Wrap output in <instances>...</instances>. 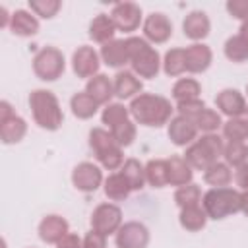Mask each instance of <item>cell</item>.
Returning <instances> with one entry per match:
<instances>
[{
	"label": "cell",
	"instance_id": "cell-1",
	"mask_svg": "<svg viewBox=\"0 0 248 248\" xmlns=\"http://www.w3.org/2000/svg\"><path fill=\"white\" fill-rule=\"evenodd\" d=\"M130 116L147 128H161L163 124L170 122L174 107L169 99L153 93H140L130 101Z\"/></svg>",
	"mask_w": 248,
	"mask_h": 248
},
{
	"label": "cell",
	"instance_id": "cell-2",
	"mask_svg": "<svg viewBox=\"0 0 248 248\" xmlns=\"http://www.w3.org/2000/svg\"><path fill=\"white\" fill-rule=\"evenodd\" d=\"M29 107L33 112V120L39 128L54 132L62 126L64 114L56 95L48 89H35L29 95Z\"/></svg>",
	"mask_w": 248,
	"mask_h": 248
},
{
	"label": "cell",
	"instance_id": "cell-3",
	"mask_svg": "<svg viewBox=\"0 0 248 248\" xmlns=\"http://www.w3.org/2000/svg\"><path fill=\"white\" fill-rule=\"evenodd\" d=\"M126 46H128V58H130L132 70L138 78L151 79L159 74V68L163 62L159 58V52L151 46L149 41L141 37H128Z\"/></svg>",
	"mask_w": 248,
	"mask_h": 248
},
{
	"label": "cell",
	"instance_id": "cell-4",
	"mask_svg": "<svg viewBox=\"0 0 248 248\" xmlns=\"http://www.w3.org/2000/svg\"><path fill=\"white\" fill-rule=\"evenodd\" d=\"M202 207L207 213L209 219H225L229 215H234L242 207V192L234 188H211L202 196Z\"/></svg>",
	"mask_w": 248,
	"mask_h": 248
},
{
	"label": "cell",
	"instance_id": "cell-5",
	"mask_svg": "<svg viewBox=\"0 0 248 248\" xmlns=\"http://www.w3.org/2000/svg\"><path fill=\"white\" fill-rule=\"evenodd\" d=\"M223 147L225 143L217 134H203L200 140L186 147V153L182 157L188 161L192 169L205 170L219 161V157L223 155Z\"/></svg>",
	"mask_w": 248,
	"mask_h": 248
},
{
	"label": "cell",
	"instance_id": "cell-6",
	"mask_svg": "<svg viewBox=\"0 0 248 248\" xmlns=\"http://www.w3.org/2000/svg\"><path fill=\"white\" fill-rule=\"evenodd\" d=\"M89 145L97 157V161L107 169V170H116L124 165V155L122 147L116 143L112 134L105 128H93L89 132Z\"/></svg>",
	"mask_w": 248,
	"mask_h": 248
},
{
	"label": "cell",
	"instance_id": "cell-7",
	"mask_svg": "<svg viewBox=\"0 0 248 248\" xmlns=\"http://www.w3.org/2000/svg\"><path fill=\"white\" fill-rule=\"evenodd\" d=\"M64 54L56 46H43L33 56V72L43 81H54L64 74Z\"/></svg>",
	"mask_w": 248,
	"mask_h": 248
},
{
	"label": "cell",
	"instance_id": "cell-8",
	"mask_svg": "<svg viewBox=\"0 0 248 248\" xmlns=\"http://www.w3.org/2000/svg\"><path fill=\"white\" fill-rule=\"evenodd\" d=\"M122 227V209L114 203H101L91 213V231L101 232L103 236L116 234Z\"/></svg>",
	"mask_w": 248,
	"mask_h": 248
},
{
	"label": "cell",
	"instance_id": "cell-9",
	"mask_svg": "<svg viewBox=\"0 0 248 248\" xmlns=\"http://www.w3.org/2000/svg\"><path fill=\"white\" fill-rule=\"evenodd\" d=\"M72 184L79 192H85V194L95 192L103 184V172H101V169L97 165H93L89 161H83V163L74 167V170H72Z\"/></svg>",
	"mask_w": 248,
	"mask_h": 248
},
{
	"label": "cell",
	"instance_id": "cell-10",
	"mask_svg": "<svg viewBox=\"0 0 248 248\" xmlns=\"http://www.w3.org/2000/svg\"><path fill=\"white\" fill-rule=\"evenodd\" d=\"M149 244V231L140 221H128L116 231L118 248H145Z\"/></svg>",
	"mask_w": 248,
	"mask_h": 248
},
{
	"label": "cell",
	"instance_id": "cell-11",
	"mask_svg": "<svg viewBox=\"0 0 248 248\" xmlns=\"http://www.w3.org/2000/svg\"><path fill=\"white\" fill-rule=\"evenodd\" d=\"M110 19L114 21L118 31L132 33L141 23V8L134 2H118L110 12Z\"/></svg>",
	"mask_w": 248,
	"mask_h": 248
},
{
	"label": "cell",
	"instance_id": "cell-12",
	"mask_svg": "<svg viewBox=\"0 0 248 248\" xmlns=\"http://www.w3.org/2000/svg\"><path fill=\"white\" fill-rule=\"evenodd\" d=\"M101 56L93 46H78V50L72 54V68L78 78H93L99 74Z\"/></svg>",
	"mask_w": 248,
	"mask_h": 248
},
{
	"label": "cell",
	"instance_id": "cell-13",
	"mask_svg": "<svg viewBox=\"0 0 248 248\" xmlns=\"http://www.w3.org/2000/svg\"><path fill=\"white\" fill-rule=\"evenodd\" d=\"M143 35H145V41L153 45H163L172 35V23L165 14L153 12L143 21Z\"/></svg>",
	"mask_w": 248,
	"mask_h": 248
},
{
	"label": "cell",
	"instance_id": "cell-14",
	"mask_svg": "<svg viewBox=\"0 0 248 248\" xmlns=\"http://www.w3.org/2000/svg\"><path fill=\"white\" fill-rule=\"evenodd\" d=\"M170 141L178 147H186L190 143L196 141V136H198V128L194 126L192 120H188L186 116H172L170 122H169V130H167Z\"/></svg>",
	"mask_w": 248,
	"mask_h": 248
},
{
	"label": "cell",
	"instance_id": "cell-15",
	"mask_svg": "<svg viewBox=\"0 0 248 248\" xmlns=\"http://www.w3.org/2000/svg\"><path fill=\"white\" fill-rule=\"evenodd\" d=\"M215 105L217 108L229 116V118H240L242 114H246V99L240 91L236 89H223L217 93L215 97Z\"/></svg>",
	"mask_w": 248,
	"mask_h": 248
},
{
	"label": "cell",
	"instance_id": "cell-16",
	"mask_svg": "<svg viewBox=\"0 0 248 248\" xmlns=\"http://www.w3.org/2000/svg\"><path fill=\"white\" fill-rule=\"evenodd\" d=\"M70 232V225L60 215H46L39 223V236L46 244H58Z\"/></svg>",
	"mask_w": 248,
	"mask_h": 248
},
{
	"label": "cell",
	"instance_id": "cell-17",
	"mask_svg": "<svg viewBox=\"0 0 248 248\" xmlns=\"http://www.w3.org/2000/svg\"><path fill=\"white\" fill-rule=\"evenodd\" d=\"M182 31H184V35H186L188 39H192V41H202V39H205V37L209 35V31H211V21H209V17H207L205 12L194 10V12H190V14L184 17V21H182Z\"/></svg>",
	"mask_w": 248,
	"mask_h": 248
},
{
	"label": "cell",
	"instance_id": "cell-18",
	"mask_svg": "<svg viewBox=\"0 0 248 248\" xmlns=\"http://www.w3.org/2000/svg\"><path fill=\"white\" fill-rule=\"evenodd\" d=\"M213 52L203 43H194L186 48V72L190 74H202L211 66Z\"/></svg>",
	"mask_w": 248,
	"mask_h": 248
},
{
	"label": "cell",
	"instance_id": "cell-19",
	"mask_svg": "<svg viewBox=\"0 0 248 248\" xmlns=\"http://www.w3.org/2000/svg\"><path fill=\"white\" fill-rule=\"evenodd\" d=\"M112 87H114V95H116L118 99H134V97L140 95L143 83H141V79H140L134 72L122 70V72H118V74L114 76Z\"/></svg>",
	"mask_w": 248,
	"mask_h": 248
},
{
	"label": "cell",
	"instance_id": "cell-20",
	"mask_svg": "<svg viewBox=\"0 0 248 248\" xmlns=\"http://www.w3.org/2000/svg\"><path fill=\"white\" fill-rule=\"evenodd\" d=\"M99 56H101V60H103L107 66H110V68H122L124 64L130 62L126 39H114V41L103 45Z\"/></svg>",
	"mask_w": 248,
	"mask_h": 248
},
{
	"label": "cell",
	"instance_id": "cell-21",
	"mask_svg": "<svg viewBox=\"0 0 248 248\" xmlns=\"http://www.w3.org/2000/svg\"><path fill=\"white\" fill-rule=\"evenodd\" d=\"M167 167H169V184L170 186H186L192 184V176H194V169L188 165V161L182 155H172L167 159Z\"/></svg>",
	"mask_w": 248,
	"mask_h": 248
},
{
	"label": "cell",
	"instance_id": "cell-22",
	"mask_svg": "<svg viewBox=\"0 0 248 248\" xmlns=\"http://www.w3.org/2000/svg\"><path fill=\"white\" fill-rule=\"evenodd\" d=\"M114 33H116V25L110 19V16H107V14H99L89 23V39L95 43L107 45V43L114 41Z\"/></svg>",
	"mask_w": 248,
	"mask_h": 248
},
{
	"label": "cell",
	"instance_id": "cell-23",
	"mask_svg": "<svg viewBox=\"0 0 248 248\" xmlns=\"http://www.w3.org/2000/svg\"><path fill=\"white\" fill-rule=\"evenodd\" d=\"M85 93H89L97 101V105H108L110 97L114 95V87H112V81L105 74H97L91 79H87Z\"/></svg>",
	"mask_w": 248,
	"mask_h": 248
},
{
	"label": "cell",
	"instance_id": "cell-24",
	"mask_svg": "<svg viewBox=\"0 0 248 248\" xmlns=\"http://www.w3.org/2000/svg\"><path fill=\"white\" fill-rule=\"evenodd\" d=\"M25 134H27V122L17 114H14L8 120L0 122V140L6 145L21 141L25 138Z\"/></svg>",
	"mask_w": 248,
	"mask_h": 248
},
{
	"label": "cell",
	"instance_id": "cell-25",
	"mask_svg": "<svg viewBox=\"0 0 248 248\" xmlns=\"http://www.w3.org/2000/svg\"><path fill=\"white\" fill-rule=\"evenodd\" d=\"M10 29L14 35L19 37H31L39 31V19L27 12V10H16L12 14V21H10Z\"/></svg>",
	"mask_w": 248,
	"mask_h": 248
},
{
	"label": "cell",
	"instance_id": "cell-26",
	"mask_svg": "<svg viewBox=\"0 0 248 248\" xmlns=\"http://www.w3.org/2000/svg\"><path fill=\"white\" fill-rule=\"evenodd\" d=\"M103 190H105V196H107L108 200H112V202H122V200H126V198L130 196V192H132V188H130V184H128V180L124 178L122 172H112V174H108V176L105 178V182H103Z\"/></svg>",
	"mask_w": 248,
	"mask_h": 248
},
{
	"label": "cell",
	"instance_id": "cell-27",
	"mask_svg": "<svg viewBox=\"0 0 248 248\" xmlns=\"http://www.w3.org/2000/svg\"><path fill=\"white\" fill-rule=\"evenodd\" d=\"M207 213L203 211L202 205H192V207H184L180 209V215H178V221H180V227L190 231V232H198L205 227L207 223Z\"/></svg>",
	"mask_w": 248,
	"mask_h": 248
},
{
	"label": "cell",
	"instance_id": "cell-28",
	"mask_svg": "<svg viewBox=\"0 0 248 248\" xmlns=\"http://www.w3.org/2000/svg\"><path fill=\"white\" fill-rule=\"evenodd\" d=\"M200 93H202V85L194 78H180L172 85V97H174L176 105L186 103V101H196V99H200Z\"/></svg>",
	"mask_w": 248,
	"mask_h": 248
},
{
	"label": "cell",
	"instance_id": "cell-29",
	"mask_svg": "<svg viewBox=\"0 0 248 248\" xmlns=\"http://www.w3.org/2000/svg\"><path fill=\"white\" fill-rule=\"evenodd\" d=\"M188 120L194 122V126L198 128V132H205V134H213L219 126H223L221 114L217 110H213V108H207V107H203L198 112H194Z\"/></svg>",
	"mask_w": 248,
	"mask_h": 248
},
{
	"label": "cell",
	"instance_id": "cell-30",
	"mask_svg": "<svg viewBox=\"0 0 248 248\" xmlns=\"http://www.w3.org/2000/svg\"><path fill=\"white\" fill-rule=\"evenodd\" d=\"M145 182L153 188H165L169 184V167L165 159H151L145 165Z\"/></svg>",
	"mask_w": 248,
	"mask_h": 248
},
{
	"label": "cell",
	"instance_id": "cell-31",
	"mask_svg": "<svg viewBox=\"0 0 248 248\" xmlns=\"http://www.w3.org/2000/svg\"><path fill=\"white\" fill-rule=\"evenodd\" d=\"M70 108H72L74 116H78V118H81V120H87V118L95 116L99 105H97V101H95L89 93L81 91V93H76V95L70 99Z\"/></svg>",
	"mask_w": 248,
	"mask_h": 248
},
{
	"label": "cell",
	"instance_id": "cell-32",
	"mask_svg": "<svg viewBox=\"0 0 248 248\" xmlns=\"http://www.w3.org/2000/svg\"><path fill=\"white\" fill-rule=\"evenodd\" d=\"M203 180L205 184L213 186V188H225L229 186V182L232 180V172H231V167L227 163H213L209 169L203 170Z\"/></svg>",
	"mask_w": 248,
	"mask_h": 248
},
{
	"label": "cell",
	"instance_id": "cell-33",
	"mask_svg": "<svg viewBox=\"0 0 248 248\" xmlns=\"http://www.w3.org/2000/svg\"><path fill=\"white\" fill-rule=\"evenodd\" d=\"M120 172L124 174L132 190H141L145 186V165H141L138 159H126Z\"/></svg>",
	"mask_w": 248,
	"mask_h": 248
},
{
	"label": "cell",
	"instance_id": "cell-34",
	"mask_svg": "<svg viewBox=\"0 0 248 248\" xmlns=\"http://www.w3.org/2000/svg\"><path fill=\"white\" fill-rule=\"evenodd\" d=\"M163 72L176 78L186 72V48H170L163 58Z\"/></svg>",
	"mask_w": 248,
	"mask_h": 248
},
{
	"label": "cell",
	"instance_id": "cell-35",
	"mask_svg": "<svg viewBox=\"0 0 248 248\" xmlns=\"http://www.w3.org/2000/svg\"><path fill=\"white\" fill-rule=\"evenodd\" d=\"M223 50L231 62H244V60H248V39H244L240 33L232 35L225 41Z\"/></svg>",
	"mask_w": 248,
	"mask_h": 248
},
{
	"label": "cell",
	"instance_id": "cell-36",
	"mask_svg": "<svg viewBox=\"0 0 248 248\" xmlns=\"http://www.w3.org/2000/svg\"><path fill=\"white\" fill-rule=\"evenodd\" d=\"M223 159L229 167H240L248 161V143L246 141H227L223 147Z\"/></svg>",
	"mask_w": 248,
	"mask_h": 248
},
{
	"label": "cell",
	"instance_id": "cell-37",
	"mask_svg": "<svg viewBox=\"0 0 248 248\" xmlns=\"http://www.w3.org/2000/svg\"><path fill=\"white\" fill-rule=\"evenodd\" d=\"M223 136L229 141H246L248 140V118H229L223 122Z\"/></svg>",
	"mask_w": 248,
	"mask_h": 248
},
{
	"label": "cell",
	"instance_id": "cell-38",
	"mask_svg": "<svg viewBox=\"0 0 248 248\" xmlns=\"http://www.w3.org/2000/svg\"><path fill=\"white\" fill-rule=\"evenodd\" d=\"M130 118V108L124 107L122 103H108L105 108H103V114H101V120L105 126H108V130L124 120Z\"/></svg>",
	"mask_w": 248,
	"mask_h": 248
},
{
	"label": "cell",
	"instance_id": "cell-39",
	"mask_svg": "<svg viewBox=\"0 0 248 248\" xmlns=\"http://www.w3.org/2000/svg\"><path fill=\"white\" fill-rule=\"evenodd\" d=\"M174 202H176V205L180 209L192 207V205H200L202 203V190H200V186H196V184L180 186L174 192Z\"/></svg>",
	"mask_w": 248,
	"mask_h": 248
},
{
	"label": "cell",
	"instance_id": "cell-40",
	"mask_svg": "<svg viewBox=\"0 0 248 248\" xmlns=\"http://www.w3.org/2000/svg\"><path fill=\"white\" fill-rule=\"evenodd\" d=\"M108 132L112 134V138L116 140V143L120 147H128L136 140V124L130 118L124 120V122H120V124H116V126H112Z\"/></svg>",
	"mask_w": 248,
	"mask_h": 248
},
{
	"label": "cell",
	"instance_id": "cell-41",
	"mask_svg": "<svg viewBox=\"0 0 248 248\" xmlns=\"http://www.w3.org/2000/svg\"><path fill=\"white\" fill-rule=\"evenodd\" d=\"M60 0H29V10L39 16V17H45V19H50L58 14L60 10Z\"/></svg>",
	"mask_w": 248,
	"mask_h": 248
},
{
	"label": "cell",
	"instance_id": "cell-42",
	"mask_svg": "<svg viewBox=\"0 0 248 248\" xmlns=\"http://www.w3.org/2000/svg\"><path fill=\"white\" fill-rule=\"evenodd\" d=\"M227 12L236 19L248 21V0H229Z\"/></svg>",
	"mask_w": 248,
	"mask_h": 248
},
{
	"label": "cell",
	"instance_id": "cell-43",
	"mask_svg": "<svg viewBox=\"0 0 248 248\" xmlns=\"http://www.w3.org/2000/svg\"><path fill=\"white\" fill-rule=\"evenodd\" d=\"M203 107H205V103H203L202 99H196V101L178 103V105H176V110H178V114H180V116L190 118L194 112H198V110H200V108H203Z\"/></svg>",
	"mask_w": 248,
	"mask_h": 248
},
{
	"label": "cell",
	"instance_id": "cell-44",
	"mask_svg": "<svg viewBox=\"0 0 248 248\" xmlns=\"http://www.w3.org/2000/svg\"><path fill=\"white\" fill-rule=\"evenodd\" d=\"M83 248H107V236H103L101 232H87L83 238Z\"/></svg>",
	"mask_w": 248,
	"mask_h": 248
},
{
	"label": "cell",
	"instance_id": "cell-45",
	"mask_svg": "<svg viewBox=\"0 0 248 248\" xmlns=\"http://www.w3.org/2000/svg\"><path fill=\"white\" fill-rule=\"evenodd\" d=\"M234 182H236V186L242 192L248 190V161L242 163L240 167H236V170H234Z\"/></svg>",
	"mask_w": 248,
	"mask_h": 248
},
{
	"label": "cell",
	"instance_id": "cell-46",
	"mask_svg": "<svg viewBox=\"0 0 248 248\" xmlns=\"http://www.w3.org/2000/svg\"><path fill=\"white\" fill-rule=\"evenodd\" d=\"M56 248H83V240L76 234V232H68L58 244Z\"/></svg>",
	"mask_w": 248,
	"mask_h": 248
},
{
	"label": "cell",
	"instance_id": "cell-47",
	"mask_svg": "<svg viewBox=\"0 0 248 248\" xmlns=\"http://www.w3.org/2000/svg\"><path fill=\"white\" fill-rule=\"evenodd\" d=\"M16 112L12 110V105L8 103V101H0V122H4V120H8L10 116H14Z\"/></svg>",
	"mask_w": 248,
	"mask_h": 248
},
{
	"label": "cell",
	"instance_id": "cell-48",
	"mask_svg": "<svg viewBox=\"0 0 248 248\" xmlns=\"http://www.w3.org/2000/svg\"><path fill=\"white\" fill-rule=\"evenodd\" d=\"M10 21H12V16L8 14L6 6H0V27H10Z\"/></svg>",
	"mask_w": 248,
	"mask_h": 248
},
{
	"label": "cell",
	"instance_id": "cell-49",
	"mask_svg": "<svg viewBox=\"0 0 248 248\" xmlns=\"http://www.w3.org/2000/svg\"><path fill=\"white\" fill-rule=\"evenodd\" d=\"M240 211L248 217V190H246V192H242V207H240Z\"/></svg>",
	"mask_w": 248,
	"mask_h": 248
},
{
	"label": "cell",
	"instance_id": "cell-50",
	"mask_svg": "<svg viewBox=\"0 0 248 248\" xmlns=\"http://www.w3.org/2000/svg\"><path fill=\"white\" fill-rule=\"evenodd\" d=\"M240 35H242L244 39H248V21H242V25H240Z\"/></svg>",
	"mask_w": 248,
	"mask_h": 248
},
{
	"label": "cell",
	"instance_id": "cell-51",
	"mask_svg": "<svg viewBox=\"0 0 248 248\" xmlns=\"http://www.w3.org/2000/svg\"><path fill=\"white\" fill-rule=\"evenodd\" d=\"M246 116H248V108H246Z\"/></svg>",
	"mask_w": 248,
	"mask_h": 248
},
{
	"label": "cell",
	"instance_id": "cell-52",
	"mask_svg": "<svg viewBox=\"0 0 248 248\" xmlns=\"http://www.w3.org/2000/svg\"><path fill=\"white\" fill-rule=\"evenodd\" d=\"M246 93H248V85H246Z\"/></svg>",
	"mask_w": 248,
	"mask_h": 248
}]
</instances>
